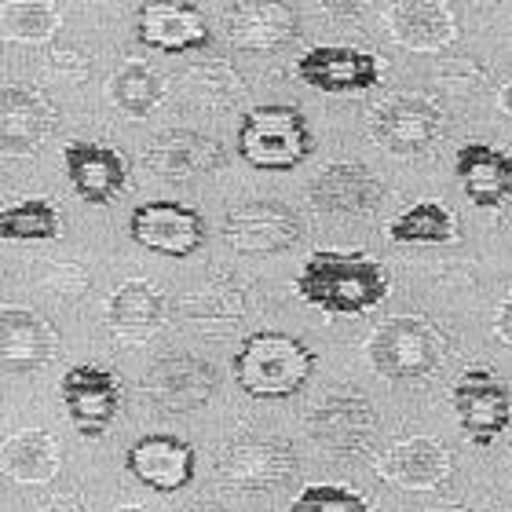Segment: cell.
Here are the masks:
<instances>
[{"instance_id":"6da1fadb","label":"cell","mask_w":512,"mask_h":512,"mask_svg":"<svg viewBox=\"0 0 512 512\" xmlns=\"http://www.w3.org/2000/svg\"><path fill=\"white\" fill-rule=\"evenodd\" d=\"M293 289L304 304L326 315H366L388 297L392 278L370 253L315 249L300 267Z\"/></svg>"},{"instance_id":"7a4b0ae2","label":"cell","mask_w":512,"mask_h":512,"mask_svg":"<svg viewBox=\"0 0 512 512\" xmlns=\"http://www.w3.org/2000/svg\"><path fill=\"white\" fill-rule=\"evenodd\" d=\"M315 352L282 330L249 333L231 359V374L249 399H289L315 374Z\"/></svg>"},{"instance_id":"3957f363","label":"cell","mask_w":512,"mask_h":512,"mask_svg":"<svg viewBox=\"0 0 512 512\" xmlns=\"http://www.w3.org/2000/svg\"><path fill=\"white\" fill-rule=\"evenodd\" d=\"M308 118L289 103H267L246 110L238 125V158L260 172H293L311 158Z\"/></svg>"},{"instance_id":"277c9868","label":"cell","mask_w":512,"mask_h":512,"mask_svg":"<svg viewBox=\"0 0 512 512\" xmlns=\"http://www.w3.org/2000/svg\"><path fill=\"white\" fill-rule=\"evenodd\" d=\"M366 355L377 374L388 381H421L443 366L447 337L421 315H395L374 330Z\"/></svg>"},{"instance_id":"5b68a950","label":"cell","mask_w":512,"mask_h":512,"mask_svg":"<svg viewBox=\"0 0 512 512\" xmlns=\"http://www.w3.org/2000/svg\"><path fill=\"white\" fill-rule=\"evenodd\" d=\"M450 406L458 414L461 432L472 447L487 450L494 439L512 425V392L502 377L487 366L461 370L458 381L450 384Z\"/></svg>"},{"instance_id":"8992f818","label":"cell","mask_w":512,"mask_h":512,"mask_svg":"<svg viewBox=\"0 0 512 512\" xmlns=\"http://www.w3.org/2000/svg\"><path fill=\"white\" fill-rule=\"evenodd\" d=\"M443 132V110L421 92H395L370 110V136L392 154H421Z\"/></svg>"},{"instance_id":"52a82bcc","label":"cell","mask_w":512,"mask_h":512,"mask_svg":"<svg viewBox=\"0 0 512 512\" xmlns=\"http://www.w3.org/2000/svg\"><path fill=\"white\" fill-rule=\"evenodd\" d=\"M297 472V454L286 439L275 436H242L231 439L220 454V476L227 487L246 494L278 491Z\"/></svg>"},{"instance_id":"ba28073f","label":"cell","mask_w":512,"mask_h":512,"mask_svg":"<svg viewBox=\"0 0 512 512\" xmlns=\"http://www.w3.org/2000/svg\"><path fill=\"white\" fill-rule=\"evenodd\" d=\"M59 399L74 428L85 439L107 436V428L118 421L121 410V381L114 370L99 363H77L70 366L59 381Z\"/></svg>"},{"instance_id":"9c48e42d","label":"cell","mask_w":512,"mask_h":512,"mask_svg":"<svg viewBox=\"0 0 512 512\" xmlns=\"http://www.w3.org/2000/svg\"><path fill=\"white\" fill-rule=\"evenodd\" d=\"M132 242L158 256H194L205 246V216L183 202H143L128 216Z\"/></svg>"},{"instance_id":"30bf717a","label":"cell","mask_w":512,"mask_h":512,"mask_svg":"<svg viewBox=\"0 0 512 512\" xmlns=\"http://www.w3.org/2000/svg\"><path fill=\"white\" fill-rule=\"evenodd\" d=\"M308 432L330 454H363L377 436V410L359 392H330L311 406Z\"/></svg>"},{"instance_id":"8fae6325","label":"cell","mask_w":512,"mask_h":512,"mask_svg":"<svg viewBox=\"0 0 512 512\" xmlns=\"http://www.w3.org/2000/svg\"><path fill=\"white\" fill-rule=\"evenodd\" d=\"M136 37L161 55H187L213 41L205 11L191 0H143L136 11Z\"/></svg>"},{"instance_id":"7c38bea8","label":"cell","mask_w":512,"mask_h":512,"mask_svg":"<svg viewBox=\"0 0 512 512\" xmlns=\"http://www.w3.org/2000/svg\"><path fill=\"white\" fill-rule=\"evenodd\" d=\"M297 77L326 96H352L381 85V59L348 44H319L297 59Z\"/></svg>"},{"instance_id":"4fadbf2b","label":"cell","mask_w":512,"mask_h":512,"mask_svg":"<svg viewBox=\"0 0 512 512\" xmlns=\"http://www.w3.org/2000/svg\"><path fill=\"white\" fill-rule=\"evenodd\" d=\"M304 235L300 216L282 202H246L231 209L224 220V242L238 253L267 256L286 253Z\"/></svg>"},{"instance_id":"5bb4252c","label":"cell","mask_w":512,"mask_h":512,"mask_svg":"<svg viewBox=\"0 0 512 512\" xmlns=\"http://www.w3.org/2000/svg\"><path fill=\"white\" fill-rule=\"evenodd\" d=\"M125 465L132 472V480L158 494H176L194 480L198 469V454L187 439L169 436V432H150L139 436L125 454Z\"/></svg>"},{"instance_id":"9a60e30c","label":"cell","mask_w":512,"mask_h":512,"mask_svg":"<svg viewBox=\"0 0 512 512\" xmlns=\"http://www.w3.org/2000/svg\"><path fill=\"white\" fill-rule=\"evenodd\" d=\"M216 370L205 359H194V355H165L150 366L147 377H143V392L169 414H191L198 406H205L213 399Z\"/></svg>"},{"instance_id":"2e32d148","label":"cell","mask_w":512,"mask_h":512,"mask_svg":"<svg viewBox=\"0 0 512 512\" xmlns=\"http://www.w3.org/2000/svg\"><path fill=\"white\" fill-rule=\"evenodd\" d=\"M227 41L242 52H282L286 44L297 41L300 19L286 0H238L231 4L224 19Z\"/></svg>"},{"instance_id":"e0dca14e","label":"cell","mask_w":512,"mask_h":512,"mask_svg":"<svg viewBox=\"0 0 512 512\" xmlns=\"http://www.w3.org/2000/svg\"><path fill=\"white\" fill-rule=\"evenodd\" d=\"M63 169L74 194L88 205H110L128 187V161L107 143L74 139L63 147Z\"/></svg>"},{"instance_id":"ac0fdd59","label":"cell","mask_w":512,"mask_h":512,"mask_svg":"<svg viewBox=\"0 0 512 512\" xmlns=\"http://www.w3.org/2000/svg\"><path fill=\"white\" fill-rule=\"evenodd\" d=\"M227 150L220 139L191 132V128H169L161 136L150 139L143 150V165L161 180H194V176H209V172L224 169Z\"/></svg>"},{"instance_id":"d6986e66","label":"cell","mask_w":512,"mask_h":512,"mask_svg":"<svg viewBox=\"0 0 512 512\" xmlns=\"http://www.w3.org/2000/svg\"><path fill=\"white\" fill-rule=\"evenodd\" d=\"M308 198L319 213L370 216L384 198V183L359 161H333L308 183Z\"/></svg>"},{"instance_id":"ffe728a7","label":"cell","mask_w":512,"mask_h":512,"mask_svg":"<svg viewBox=\"0 0 512 512\" xmlns=\"http://www.w3.org/2000/svg\"><path fill=\"white\" fill-rule=\"evenodd\" d=\"M55 348H59V333L37 311H0V374H37L52 363Z\"/></svg>"},{"instance_id":"44dd1931","label":"cell","mask_w":512,"mask_h":512,"mask_svg":"<svg viewBox=\"0 0 512 512\" xmlns=\"http://www.w3.org/2000/svg\"><path fill=\"white\" fill-rule=\"evenodd\" d=\"M55 107L41 92L22 85L0 88V150L4 154H33L55 132Z\"/></svg>"},{"instance_id":"7402d4cb","label":"cell","mask_w":512,"mask_h":512,"mask_svg":"<svg viewBox=\"0 0 512 512\" xmlns=\"http://www.w3.org/2000/svg\"><path fill=\"white\" fill-rule=\"evenodd\" d=\"M377 472H381V480L395 483L403 491H432L450 480L454 454L432 436H410L392 443V450H384Z\"/></svg>"},{"instance_id":"603a6c76","label":"cell","mask_w":512,"mask_h":512,"mask_svg":"<svg viewBox=\"0 0 512 512\" xmlns=\"http://www.w3.org/2000/svg\"><path fill=\"white\" fill-rule=\"evenodd\" d=\"M388 33L410 52H443L458 41V11L450 0H395Z\"/></svg>"},{"instance_id":"cb8c5ba5","label":"cell","mask_w":512,"mask_h":512,"mask_svg":"<svg viewBox=\"0 0 512 512\" xmlns=\"http://www.w3.org/2000/svg\"><path fill=\"white\" fill-rule=\"evenodd\" d=\"M454 176L472 205L498 209L512 198V158L491 143H465L454 154Z\"/></svg>"},{"instance_id":"d4e9b609","label":"cell","mask_w":512,"mask_h":512,"mask_svg":"<svg viewBox=\"0 0 512 512\" xmlns=\"http://www.w3.org/2000/svg\"><path fill=\"white\" fill-rule=\"evenodd\" d=\"M165 322V293L154 282L132 278L114 289L107 300V326L125 344H143L161 330Z\"/></svg>"},{"instance_id":"484cf974","label":"cell","mask_w":512,"mask_h":512,"mask_svg":"<svg viewBox=\"0 0 512 512\" xmlns=\"http://www.w3.org/2000/svg\"><path fill=\"white\" fill-rule=\"evenodd\" d=\"M63 469V454L48 432L41 428H22L15 436L0 443V472L11 476L15 483H52Z\"/></svg>"},{"instance_id":"4316f807","label":"cell","mask_w":512,"mask_h":512,"mask_svg":"<svg viewBox=\"0 0 512 512\" xmlns=\"http://www.w3.org/2000/svg\"><path fill=\"white\" fill-rule=\"evenodd\" d=\"M395 246H450L461 238L458 216L439 202H414L388 224Z\"/></svg>"},{"instance_id":"83f0119b","label":"cell","mask_w":512,"mask_h":512,"mask_svg":"<svg viewBox=\"0 0 512 512\" xmlns=\"http://www.w3.org/2000/svg\"><path fill=\"white\" fill-rule=\"evenodd\" d=\"M63 235V216L44 198H26L0 209V238L4 242H55Z\"/></svg>"},{"instance_id":"f1b7e54d","label":"cell","mask_w":512,"mask_h":512,"mask_svg":"<svg viewBox=\"0 0 512 512\" xmlns=\"http://www.w3.org/2000/svg\"><path fill=\"white\" fill-rule=\"evenodd\" d=\"M110 99L114 107L125 110L128 118H147L150 110L165 99V77L147 63H125L110 81Z\"/></svg>"},{"instance_id":"f546056e","label":"cell","mask_w":512,"mask_h":512,"mask_svg":"<svg viewBox=\"0 0 512 512\" xmlns=\"http://www.w3.org/2000/svg\"><path fill=\"white\" fill-rule=\"evenodd\" d=\"M63 19L59 0H8L0 4V37L8 41H44Z\"/></svg>"},{"instance_id":"4dcf8cb0","label":"cell","mask_w":512,"mask_h":512,"mask_svg":"<svg viewBox=\"0 0 512 512\" xmlns=\"http://www.w3.org/2000/svg\"><path fill=\"white\" fill-rule=\"evenodd\" d=\"M183 85H187V96L205 103V107H227L242 96V77L227 63L194 66L191 74L183 77Z\"/></svg>"},{"instance_id":"1f68e13d","label":"cell","mask_w":512,"mask_h":512,"mask_svg":"<svg viewBox=\"0 0 512 512\" xmlns=\"http://www.w3.org/2000/svg\"><path fill=\"white\" fill-rule=\"evenodd\" d=\"M183 311H187V319L198 322V326H231L235 319H242V311H246V297L231 286H209V289H198L194 297L183 300Z\"/></svg>"},{"instance_id":"d6a6232c","label":"cell","mask_w":512,"mask_h":512,"mask_svg":"<svg viewBox=\"0 0 512 512\" xmlns=\"http://www.w3.org/2000/svg\"><path fill=\"white\" fill-rule=\"evenodd\" d=\"M289 512H370V502L341 483H308L293 498Z\"/></svg>"},{"instance_id":"836d02e7","label":"cell","mask_w":512,"mask_h":512,"mask_svg":"<svg viewBox=\"0 0 512 512\" xmlns=\"http://www.w3.org/2000/svg\"><path fill=\"white\" fill-rule=\"evenodd\" d=\"M494 333H498V341L502 344H512V297L505 300L498 315H494Z\"/></svg>"},{"instance_id":"e575fe53","label":"cell","mask_w":512,"mask_h":512,"mask_svg":"<svg viewBox=\"0 0 512 512\" xmlns=\"http://www.w3.org/2000/svg\"><path fill=\"white\" fill-rule=\"evenodd\" d=\"M319 4L330 11V15H359L370 0H319Z\"/></svg>"},{"instance_id":"d590c367","label":"cell","mask_w":512,"mask_h":512,"mask_svg":"<svg viewBox=\"0 0 512 512\" xmlns=\"http://www.w3.org/2000/svg\"><path fill=\"white\" fill-rule=\"evenodd\" d=\"M498 103H502V110H505V114H509V118H512V81L502 88V92H498Z\"/></svg>"},{"instance_id":"8d00e7d4","label":"cell","mask_w":512,"mask_h":512,"mask_svg":"<svg viewBox=\"0 0 512 512\" xmlns=\"http://www.w3.org/2000/svg\"><path fill=\"white\" fill-rule=\"evenodd\" d=\"M183 512H224L220 505H209V502H198V505H191V509H183Z\"/></svg>"},{"instance_id":"74e56055","label":"cell","mask_w":512,"mask_h":512,"mask_svg":"<svg viewBox=\"0 0 512 512\" xmlns=\"http://www.w3.org/2000/svg\"><path fill=\"white\" fill-rule=\"evenodd\" d=\"M118 512H147V509H139V505H125V509H118Z\"/></svg>"}]
</instances>
